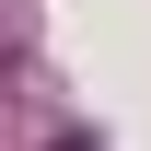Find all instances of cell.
Segmentation results:
<instances>
[{"label":"cell","instance_id":"cell-1","mask_svg":"<svg viewBox=\"0 0 151 151\" xmlns=\"http://www.w3.org/2000/svg\"><path fill=\"white\" fill-rule=\"evenodd\" d=\"M47 151H93V139H81V128H70V139H47Z\"/></svg>","mask_w":151,"mask_h":151}]
</instances>
